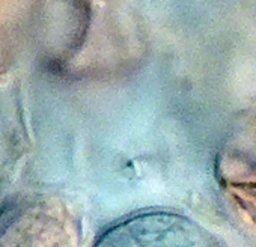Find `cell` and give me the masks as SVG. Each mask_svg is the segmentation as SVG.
Wrapping results in <instances>:
<instances>
[{"instance_id":"cell-1","label":"cell","mask_w":256,"mask_h":247,"mask_svg":"<svg viewBox=\"0 0 256 247\" xmlns=\"http://www.w3.org/2000/svg\"><path fill=\"white\" fill-rule=\"evenodd\" d=\"M92 247H226L196 220L169 210H148L110 224Z\"/></svg>"},{"instance_id":"cell-2","label":"cell","mask_w":256,"mask_h":247,"mask_svg":"<svg viewBox=\"0 0 256 247\" xmlns=\"http://www.w3.org/2000/svg\"><path fill=\"white\" fill-rule=\"evenodd\" d=\"M0 247H78V229L60 200L26 198L0 212Z\"/></svg>"}]
</instances>
